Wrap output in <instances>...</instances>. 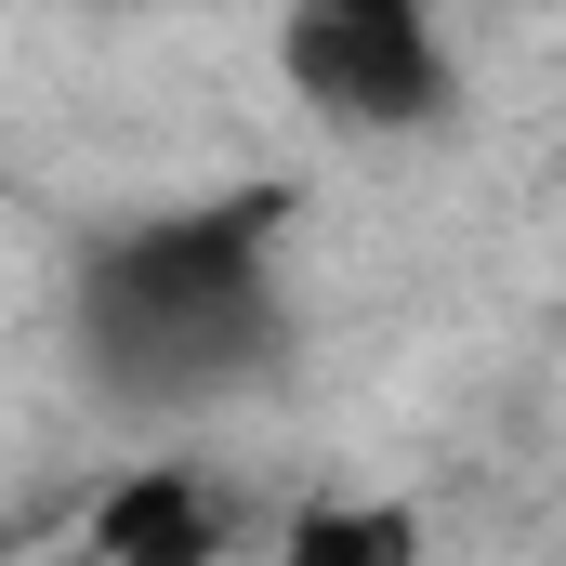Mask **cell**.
<instances>
[{
  "instance_id": "cell-1",
  "label": "cell",
  "mask_w": 566,
  "mask_h": 566,
  "mask_svg": "<svg viewBox=\"0 0 566 566\" xmlns=\"http://www.w3.org/2000/svg\"><path fill=\"white\" fill-rule=\"evenodd\" d=\"M93 369L145 396V409H185V396H224L264 369L277 343V277H264V211H171L93 251Z\"/></svg>"
},
{
  "instance_id": "cell-2",
  "label": "cell",
  "mask_w": 566,
  "mask_h": 566,
  "mask_svg": "<svg viewBox=\"0 0 566 566\" xmlns=\"http://www.w3.org/2000/svg\"><path fill=\"white\" fill-rule=\"evenodd\" d=\"M277 66L329 133H434L448 119V40L434 0H277Z\"/></svg>"
},
{
  "instance_id": "cell-3",
  "label": "cell",
  "mask_w": 566,
  "mask_h": 566,
  "mask_svg": "<svg viewBox=\"0 0 566 566\" xmlns=\"http://www.w3.org/2000/svg\"><path fill=\"white\" fill-rule=\"evenodd\" d=\"M211 541H224V501L185 488V474H145V488H119L93 514V554H119V566H185V554H211Z\"/></svg>"
},
{
  "instance_id": "cell-4",
  "label": "cell",
  "mask_w": 566,
  "mask_h": 566,
  "mask_svg": "<svg viewBox=\"0 0 566 566\" xmlns=\"http://www.w3.org/2000/svg\"><path fill=\"white\" fill-rule=\"evenodd\" d=\"M303 554H409L396 514H303Z\"/></svg>"
}]
</instances>
